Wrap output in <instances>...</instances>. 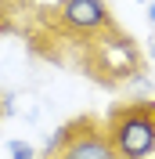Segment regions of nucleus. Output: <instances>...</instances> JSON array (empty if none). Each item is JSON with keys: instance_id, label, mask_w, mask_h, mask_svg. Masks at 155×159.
<instances>
[{"instance_id": "obj_1", "label": "nucleus", "mask_w": 155, "mask_h": 159, "mask_svg": "<svg viewBox=\"0 0 155 159\" xmlns=\"http://www.w3.org/2000/svg\"><path fill=\"white\" fill-rule=\"evenodd\" d=\"M83 65H87V72L97 83H126V80H137L144 72V58H141L137 40H130L119 29L90 36Z\"/></svg>"}, {"instance_id": "obj_5", "label": "nucleus", "mask_w": 155, "mask_h": 159, "mask_svg": "<svg viewBox=\"0 0 155 159\" xmlns=\"http://www.w3.org/2000/svg\"><path fill=\"white\" fill-rule=\"evenodd\" d=\"M7 152H11V159H36V152H33L25 141H11V145H7Z\"/></svg>"}, {"instance_id": "obj_4", "label": "nucleus", "mask_w": 155, "mask_h": 159, "mask_svg": "<svg viewBox=\"0 0 155 159\" xmlns=\"http://www.w3.org/2000/svg\"><path fill=\"white\" fill-rule=\"evenodd\" d=\"M54 22H58L65 33L72 36H97V33H108L116 29V22H112V11H108L105 0H58L54 4Z\"/></svg>"}, {"instance_id": "obj_6", "label": "nucleus", "mask_w": 155, "mask_h": 159, "mask_svg": "<svg viewBox=\"0 0 155 159\" xmlns=\"http://www.w3.org/2000/svg\"><path fill=\"white\" fill-rule=\"evenodd\" d=\"M148 22L155 25V4H148Z\"/></svg>"}, {"instance_id": "obj_7", "label": "nucleus", "mask_w": 155, "mask_h": 159, "mask_svg": "<svg viewBox=\"0 0 155 159\" xmlns=\"http://www.w3.org/2000/svg\"><path fill=\"white\" fill-rule=\"evenodd\" d=\"M0 33H4V15H0Z\"/></svg>"}, {"instance_id": "obj_3", "label": "nucleus", "mask_w": 155, "mask_h": 159, "mask_svg": "<svg viewBox=\"0 0 155 159\" xmlns=\"http://www.w3.org/2000/svg\"><path fill=\"white\" fill-rule=\"evenodd\" d=\"M40 159H116V148H112L105 119L76 116L61 130H54Z\"/></svg>"}, {"instance_id": "obj_2", "label": "nucleus", "mask_w": 155, "mask_h": 159, "mask_svg": "<svg viewBox=\"0 0 155 159\" xmlns=\"http://www.w3.org/2000/svg\"><path fill=\"white\" fill-rule=\"evenodd\" d=\"M116 159L155 156V101H126L105 116Z\"/></svg>"}, {"instance_id": "obj_8", "label": "nucleus", "mask_w": 155, "mask_h": 159, "mask_svg": "<svg viewBox=\"0 0 155 159\" xmlns=\"http://www.w3.org/2000/svg\"><path fill=\"white\" fill-rule=\"evenodd\" d=\"M152 54H155V43H152Z\"/></svg>"}]
</instances>
